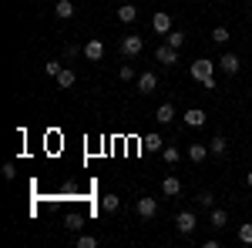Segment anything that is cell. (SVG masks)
I'll list each match as a JSON object with an SVG mask.
<instances>
[{"label":"cell","instance_id":"cell-25","mask_svg":"<svg viewBox=\"0 0 252 248\" xmlns=\"http://www.w3.org/2000/svg\"><path fill=\"white\" fill-rule=\"evenodd\" d=\"M74 245H78V248H97V238H94V235H81Z\"/></svg>","mask_w":252,"mask_h":248},{"label":"cell","instance_id":"cell-3","mask_svg":"<svg viewBox=\"0 0 252 248\" xmlns=\"http://www.w3.org/2000/svg\"><path fill=\"white\" fill-rule=\"evenodd\" d=\"M152 30L165 37V34L172 30V14H168V10H155V17H152Z\"/></svg>","mask_w":252,"mask_h":248},{"label":"cell","instance_id":"cell-12","mask_svg":"<svg viewBox=\"0 0 252 248\" xmlns=\"http://www.w3.org/2000/svg\"><path fill=\"white\" fill-rule=\"evenodd\" d=\"M155 121H158V124H172V121H175V104H168V101H165V104H158Z\"/></svg>","mask_w":252,"mask_h":248},{"label":"cell","instance_id":"cell-14","mask_svg":"<svg viewBox=\"0 0 252 248\" xmlns=\"http://www.w3.org/2000/svg\"><path fill=\"white\" fill-rule=\"evenodd\" d=\"M135 17H138V7H135V3H121V7H118V20H121V24H131Z\"/></svg>","mask_w":252,"mask_h":248},{"label":"cell","instance_id":"cell-31","mask_svg":"<svg viewBox=\"0 0 252 248\" xmlns=\"http://www.w3.org/2000/svg\"><path fill=\"white\" fill-rule=\"evenodd\" d=\"M246 185H249V188H252V171H249V174H246Z\"/></svg>","mask_w":252,"mask_h":248},{"label":"cell","instance_id":"cell-6","mask_svg":"<svg viewBox=\"0 0 252 248\" xmlns=\"http://www.w3.org/2000/svg\"><path fill=\"white\" fill-rule=\"evenodd\" d=\"M84 57H88V60H101V57H104V40L91 37L88 44H84Z\"/></svg>","mask_w":252,"mask_h":248},{"label":"cell","instance_id":"cell-20","mask_svg":"<svg viewBox=\"0 0 252 248\" xmlns=\"http://www.w3.org/2000/svg\"><path fill=\"white\" fill-rule=\"evenodd\" d=\"M101 208L108 211V215H115V211L121 208V198H118V194H104V198H101Z\"/></svg>","mask_w":252,"mask_h":248},{"label":"cell","instance_id":"cell-10","mask_svg":"<svg viewBox=\"0 0 252 248\" xmlns=\"http://www.w3.org/2000/svg\"><path fill=\"white\" fill-rule=\"evenodd\" d=\"M58 81L61 91H67V87H74V81H78V74H74V67H61V74L54 77Z\"/></svg>","mask_w":252,"mask_h":248},{"label":"cell","instance_id":"cell-19","mask_svg":"<svg viewBox=\"0 0 252 248\" xmlns=\"http://www.w3.org/2000/svg\"><path fill=\"white\" fill-rule=\"evenodd\" d=\"M165 44L175 47V51H182V47H185V34H182V30H168V34H165Z\"/></svg>","mask_w":252,"mask_h":248},{"label":"cell","instance_id":"cell-8","mask_svg":"<svg viewBox=\"0 0 252 248\" xmlns=\"http://www.w3.org/2000/svg\"><path fill=\"white\" fill-rule=\"evenodd\" d=\"M182 117H185V124H189V128H202V124L209 121V114H205L202 108H189V111H185Z\"/></svg>","mask_w":252,"mask_h":248},{"label":"cell","instance_id":"cell-13","mask_svg":"<svg viewBox=\"0 0 252 248\" xmlns=\"http://www.w3.org/2000/svg\"><path fill=\"white\" fill-rule=\"evenodd\" d=\"M161 194H168V198H175V194H182V181H178L175 174H168V178L161 181Z\"/></svg>","mask_w":252,"mask_h":248},{"label":"cell","instance_id":"cell-17","mask_svg":"<svg viewBox=\"0 0 252 248\" xmlns=\"http://www.w3.org/2000/svg\"><path fill=\"white\" fill-rule=\"evenodd\" d=\"M209 151H212V154H225V151H229V141H225V134H215L212 141H209Z\"/></svg>","mask_w":252,"mask_h":248},{"label":"cell","instance_id":"cell-7","mask_svg":"<svg viewBox=\"0 0 252 248\" xmlns=\"http://www.w3.org/2000/svg\"><path fill=\"white\" fill-rule=\"evenodd\" d=\"M219 67L225 71V74H239L242 71V60H239V54H222V60H219Z\"/></svg>","mask_w":252,"mask_h":248},{"label":"cell","instance_id":"cell-30","mask_svg":"<svg viewBox=\"0 0 252 248\" xmlns=\"http://www.w3.org/2000/svg\"><path fill=\"white\" fill-rule=\"evenodd\" d=\"M67 228H71V231H81V218H78V215H71V218H67Z\"/></svg>","mask_w":252,"mask_h":248},{"label":"cell","instance_id":"cell-26","mask_svg":"<svg viewBox=\"0 0 252 248\" xmlns=\"http://www.w3.org/2000/svg\"><path fill=\"white\" fill-rule=\"evenodd\" d=\"M61 67H64L61 60H47V64H44V71H47V77H58V74H61Z\"/></svg>","mask_w":252,"mask_h":248},{"label":"cell","instance_id":"cell-16","mask_svg":"<svg viewBox=\"0 0 252 248\" xmlns=\"http://www.w3.org/2000/svg\"><path fill=\"white\" fill-rule=\"evenodd\" d=\"M54 14H58L61 20H71V17H74V3H71V0H58Z\"/></svg>","mask_w":252,"mask_h":248},{"label":"cell","instance_id":"cell-23","mask_svg":"<svg viewBox=\"0 0 252 248\" xmlns=\"http://www.w3.org/2000/svg\"><path fill=\"white\" fill-rule=\"evenodd\" d=\"M229 37H232V34H229V27H215V30H212L215 44H229Z\"/></svg>","mask_w":252,"mask_h":248},{"label":"cell","instance_id":"cell-5","mask_svg":"<svg viewBox=\"0 0 252 248\" xmlns=\"http://www.w3.org/2000/svg\"><path fill=\"white\" fill-rule=\"evenodd\" d=\"M155 60L165 64V67H172V64H178V51L168 47V44H161V47H155Z\"/></svg>","mask_w":252,"mask_h":248},{"label":"cell","instance_id":"cell-9","mask_svg":"<svg viewBox=\"0 0 252 248\" xmlns=\"http://www.w3.org/2000/svg\"><path fill=\"white\" fill-rule=\"evenodd\" d=\"M155 87H158V77H155V71H145V74L138 77V91H141V94H152Z\"/></svg>","mask_w":252,"mask_h":248},{"label":"cell","instance_id":"cell-24","mask_svg":"<svg viewBox=\"0 0 252 248\" xmlns=\"http://www.w3.org/2000/svg\"><path fill=\"white\" fill-rule=\"evenodd\" d=\"M239 242L242 245H252V225H239Z\"/></svg>","mask_w":252,"mask_h":248},{"label":"cell","instance_id":"cell-11","mask_svg":"<svg viewBox=\"0 0 252 248\" xmlns=\"http://www.w3.org/2000/svg\"><path fill=\"white\" fill-rule=\"evenodd\" d=\"M138 215H141V218H155L158 215V201L155 198H138Z\"/></svg>","mask_w":252,"mask_h":248},{"label":"cell","instance_id":"cell-29","mask_svg":"<svg viewBox=\"0 0 252 248\" xmlns=\"http://www.w3.org/2000/svg\"><path fill=\"white\" fill-rule=\"evenodd\" d=\"M118 77H121V81H135V67H131V64H125V67L118 71Z\"/></svg>","mask_w":252,"mask_h":248},{"label":"cell","instance_id":"cell-28","mask_svg":"<svg viewBox=\"0 0 252 248\" xmlns=\"http://www.w3.org/2000/svg\"><path fill=\"white\" fill-rule=\"evenodd\" d=\"M3 178H7V181H14V178H17V165H14V161H7V165H3Z\"/></svg>","mask_w":252,"mask_h":248},{"label":"cell","instance_id":"cell-2","mask_svg":"<svg viewBox=\"0 0 252 248\" xmlns=\"http://www.w3.org/2000/svg\"><path fill=\"white\" fill-rule=\"evenodd\" d=\"M141 51H145V40L138 37V34H128V37H121V54H125L128 60L138 57Z\"/></svg>","mask_w":252,"mask_h":248},{"label":"cell","instance_id":"cell-18","mask_svg":"<svg viewBox=\"0 0 252 248\" xmlns=\"http://www.w3.org/2000/svg\"><path fill=\"white\" fill-rule=\"evenodd\" d=\"M209 225H212V228H225V225H229V215H225L222 208H212V215H209Z\"/></svg>","mask_w":252,"mask_h":248},{"label":"cell","instance_id":"cell-15","mask_svg":"<svg viewBox=\"0 0 252 248\" xmlns=\"http://www.w3.org/2000/svg\"><path fill=\"white\" fill-rule=\"evenodd\" d=\"M209 154H212V151H209V144H192V148H189V158H192L195 165H202Z\"/></svg>","mask_w":252,"mask_h":248},{"label":"cell","instance_id":"cell-27","mask_svg":"<svg viewBox=\"0 0 252 248\" xmlns=\"http://www.w3.org/2000/svg\"><path fill=\"white\" fill-rule=\"evenodd\" d=\"M161 158H165L168 165H175V161H178L182 154H178V148H161Z\"/></svg>","mask_w":252,"mask_h":248},{"label":"cell","instance_id":"cell-21","mask_svg":"<svg viewBox=\"0 0 252 248\" xmlns=\"http://www.w3.org/2000/svg\"><path fill=\"white\" fill-rule=\"evenodd\" d=\"M141 148H145V151H161V148H165V141H161L158 134H148V138L141 141Z\"/></svg>","mask_w":252,"mask_h":248},{"label":"cell","instance_id":"cell-1","mask_svg":"<svg viewBox=\"0 0 252 248\" xmlns=\"http://www.w3.org/2000/svg\"><path fill=\"white\" fill-rule=\"evenodd\" d=\"M192 77L205 87V91H215V64L209 57H198L192 60Z\"/></svg>","mask_w":252,"mask_h":248},{"label":"cell","instance_id":"cell-22","mask_svg":"<svg viewBox=\"0 0 252 248\" xmlns=\"http://www.w3.org/2000/svg\"><path fill=\"white\" fill-rule=\"evenodd\" d=\"M195 201H198L202 208H215V194H212V191H198V198H195Z\"/></svg>","mask_w":252,"mask_h":248},{"label":"cell","instance_id":"cell-4","mask_svg":"<svg viewBox=\"0 0 252 248\" xmlns=\"http://www.w3.org/2000/svg\"><path fill=\"white\" fill-rule=\"evenodd\" d=\"M195 225H198V221H195L192 211H178V215H175V228L182 231V235H192Z\"/></svg>","mask_w":252,"mask_h":248}]
</instances>
